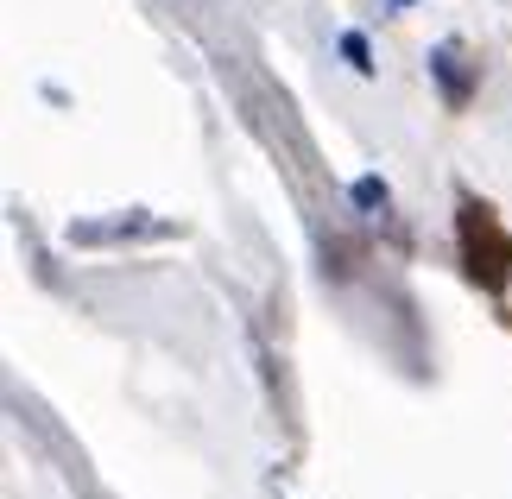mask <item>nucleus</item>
Listing matches in <instances>:
<instances>
[{
	"label": "nucleus",
	"instance_id": "obj_1",
	"mask_svg": "<svg viewBox=\"0 0 512 499\" xmlns=\"http://www.w3.org/2000/svg\"><path fill=\"white\" fill-rule=\"evenodd\" d=\"M456 241H462V266H468V278H475L487 297H506V285H512V234L500 228L494 203H481V196H462Z\"/></svg>",
	"mask_w": 512,
	"mask_h": 499
},
{
	"label": "nucleus",
	"instance_id": "obj_2",
	"mask_svg": "<svg viewBox=\"0 0 512 499\" xmlns=\"http://www.w3.org/2000/svg\"><path fill=\"white\" fill-rule=\"evenodd\" d=\"M430 76H437L443 108H468V102H475V89H481V57H468L456 38H443V45L430 51Z\"/></svg>",
	"mask_w": 512,
	"mask_h": 499
},
{
	"label": "nucleus",
	"instance_id": "obj_3",
	"mask_svg": "<svg viewBox=\"0 0 512 499\" xmlns=\"http://www.w3.org/2000/svg\"><path fill=\"white\" fill-rule=\"evenodd\" d=\"M348 196H354V209H361V215H380L386 203H392V190H386V177H354V184H348Z\"/></svg>",
	"mask_w": 512,
	"mask_h": 499
},
{
	"label": "nucleus",
	"instance_id": "obj_4",
	"mask_svg": "<svg viewBox=\"0 0 512 499\" xmlns=\"http://www.w3.org/2000/svg\"><path fill=\"white\" fill-rule=\"evenodd\" d=\"M342 57H348V70H361L373 76L380 64H373V45H367V32H342Z\"/></svg>",
	"mask_w": 512,
	"mask_h": 499
},
{
	"label": "nucleus",
	"instance_id": "obj_5",
	"mask_svg": "<svg viewBox=\"0 0 512 499\" xmlns=\"http://www.w3.org/2000/svg\"><path fill=\"white\" fill-rule=\"evenodd\" d=\"M386 7H392V13H399V7H411V0H386Z\"/></svg>",
	"mask_w": 512,
	"mask_h": 499
}]
</instances>
